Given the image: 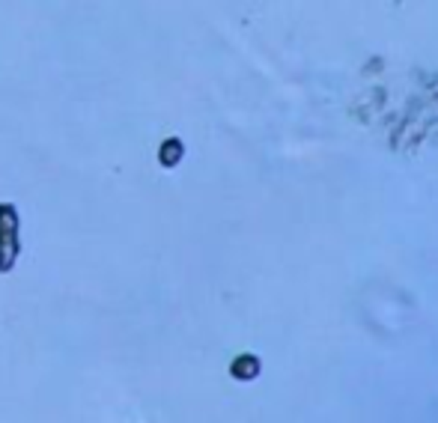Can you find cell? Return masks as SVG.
<instances>
[{
  "label": "cell",
  "instance_id": "cell-1",
  "mask_svg": "<svg viewBox=\"0 0 438 423\" xmlns=\"http://www.w3.org/2000/svg\"><path fill=\"white\" fill-rule=\"evenodd\" d=\"M230 373L239 379V382H250L260 376V358H254V355H242V358H235Z\"/></svg>",
  "mask_w": 438,
  "mask_h": 423
},
{
  "label": "cell",
  "instance_id": "cell-2",
  "mask_svg": "<svg viewBox=\"0 0 438 423\" xmlns=\"http://www.w3.org/2000/svg\"><path fill=\"white\" fill-rule=\"evenodd\" d=\"M179 156H182V143H179V141H167V143L161 146V161H164V164H176Z\"/></svg>",
  "mask_w": 438,
  "mask_h": 423
}]
</instances>
